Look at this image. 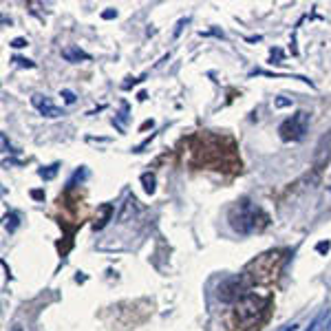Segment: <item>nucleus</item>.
Instances as JSON below:
<instances>
[{
  "instance_id": "nucleus-21",
  "label": "nucleus",
  "mask_w": 331,
  "mask_h": 331,
  "mask_svg": "<svg viewBox=\"0 0 331 331\" xmlns=\"http://www.w3.org/2000/svg\"><path fill=\"white\" fill-rule=\"evenodd\" d=\"M120 120L124 122H128V104H126V102H122V113H120Z\"/></svg>"
},
{
  "instance_id": "nucleus-13",
  "label": "nucleus",
  "mask_w": 331,
  "mask_h": 331,
  "mask_svg": "<svg viewBox=\"0 0 331 331\" xmlns=\"http://www.w3.org/2000/svg\"><path fill=\"white\" fill-rule=\"evenodd\" d=\"M58 168H60L58 163H53V166H47V168L38 170V174L44 179V181H49V179H53V177H55V174H58Z\"/></svg>"
},
{
  "instance_id": "nucleus-27",
  "label": "nucleus",
  "mask_w": 331,
  "mask_h": 331,
  "mask_svg": "<svg viewBox=\"0 0 331 331\" xmlns=\"http://www.w3.org/2000/svg\"><path fill=\"white\" fill-rule=\"evenodd\" d=\"M153 126H155V122H153V120H150V122H144V126H141V130H144V128H153Z\"/></svg>"
},
{
  "instance_id": "nucleus-1",
  "label": "nucleus",
  "mask_w": 331,
  "mask_h": 331,
  "mask_svg": "<svg viewBox=\"0 0 331 331\" xmlns=\"http://www.w3.org/2000/svg\"><path fill=\"white\" fill-rule=\"evenodd\" d=\"M227 221H230V227L239 234L247 236L254 234V232H263L265 227L269 226V216L261 210L256 203H252L250 199H241L232 206L230 214H227Z\"/></svg>"
},
{
  "instance_id": "nucleus-7",
  "label": "nucleus",
  "mask_w": 331,
  "mask_h": 331,
  "mask_svg": "<svg viewBox=\"0 0 331 331\" xmlns=\"http://www.w3.org/2000/svg\"><path fill=\"white\" fill-rule=\"evenodd\" d=\"M139 212V203H137V199H135V194H128L124 201V208H122V212L117 214V223H126V221H130L135 214Z\"/></svg>"
},
{
  "instance_id": "nucleus-3",
  "label": "nucleus",
  "mask_w": 331,
  "mask_h": 331,
  "mask_svg": "<svg viewBox=\"0 0 331 331\" xmlns=\"http://www.w3.org/2000/svg\"><path fill=\"white\" fill-rule=\"evenodd\" d=\"M283 252H267V254L259 256L256 261H252L250 265H247V269H245V276H247V280H250V285L254 283H269V280H274L276 276H279L280 267L285 265V259Z\"/></svg>"
},
{
  "instance_id": "nucleus-5",
  "label": "nucleus",
  "mask_w": 331,
  "mask_h": 331,
  "mask_svg": "<svg viewBox=\"0 0 331 331\" xmlns=\"http://www.w3.org/2000/svg\"><path fill=\"white\" fill-rule=\"evenodd\" d=\"M307 126H309V113L307 110H298L292 117L283 122L279 126V135L283 141H300L305 135H307Z\"/></svg>"
},
{
  "instance_id": "nucleus-8",
  "label": "nucleus",
  "mask_w": 331,
  "mask_h": 331,
  "mask_svg": "<svg viewBox=\"0 0 331 331\" xmlns=\"http://www.w3.org/2000/svg\"><path fill=\"white\" fill-rule=\"evenodd\" d=\"M60 53H62V58L67 60V62H73V64H77V62H88V60H91V55H88L87 51H82L80 47H64Z\"/></svg>"
},
{
  "instance_id": "nucleus-2",
  "label": "nucleus",
  "mask_w": 331,
  "mask_h": 331,
  "mask_svg": "<svg viewBox=\"0 0 331 331\" xmlns=\"http://www.w3.org/2000/svg\"><path fill=\"white\" fill-rule=\"evenodd\" d=\"M269 305H272V298L263 296V294H256V292H247L239 302H234V320L241 329L245 331H252L267 318L269 312ZM236 327V329H239Z\"/></svg>"
},
{
  "instance_id": "nucleus-20",
  "label": "nucleus",
  "mask_w": 331,
  "mask_h": 331,
  "mask_svg": "<svg viewBox=\"0 0 331 331\" xmlns=\"http://www.w3.org/2000/svg\"><path fill=\"white\" fill-rule=\"evenodd\" d=\"M27 44H29V42H27V38H14V40L9 42V47H14V49H24Z\"/></svg>"
},
{
  "instance_id": "nucleus-4",
  "label": "nucleus",
  "mask_w": 331,
  "mask_h": 331,
  "mask_svg": "<svg viewBox=\"0 0 331 331\" xmlns=\"http://www.w3.org/2000/svg\"><path fill=\"white\" fill-rule=\"evenodd\" d=\"M247 292H250V280H247V276H245V274H236V276H230V279H226L219 285L216 298H219L221 302L234 305V302H239Z\"/></svg>"
},
{
  "instance_id": "nucleus-28",
  "label": "nucleus",
  "mask_w": 331,
  "mask_h": 331,
  "mask_svg": "<svg viewBox=\"0 0 331 331\" xmlns=\"http://www.w3.org/2000/svg\"><path fill=\"white\" fill-rule=\"evenodd\" d=\"M11 331H22V327H20V325H16V327H14V329H11Z\"/></svg>"
},
{
  "instance_id": "nucleus-11",
  "label": "nucleus",
  "mask_w": 331,
  "mask_h": 331,
  "mask_svg": "<svg viewBox=\"0 0 331 331\" xmlns=\"http://www.w3.org/2000/svg\"><path fill=\"white\" fill-rule=\"evenodd\" d=\"M329 316H331V309H329V307L322 309V312L318 314L316 318H314V322L309 325V329H307V331H325V329L329 331L331 327H327V325H329Z\"/></svg>"
},
{
  "instance_id": "nucleus-6",
  "label": "nucleus",
  "mask_w": 331,
  "mask_h": 331,
  "mask_svg": "<svg viewBox=\"0 0 331 331\" xmlns=\"http://www.w3.org/2000/svg\"><path fill=\"white\" fill-rule=\"evenodd\" d=\"M31 104L38 108V113L42 117H49V120H55V117H62L64 110L60 106H55L47 95H34L31 97Z\"/></svg>"
},
{
  "instance_id": "nucleus-18",
  "label": "nucleus",
  "mask_w": 331,
  "mask_h": 331,
  "mask_svg": "<svg viewBox=\"0 0 331 331\" xmlns=\"http://www.w3.org/2000/svg\"><path fill=\"white\" fill-rule=\"evenodd\" d=\"M274 106H276V108H287V106H292V100H287V97H276Z\"/></svg>"
},
{
  "instance_id": "nucleus-22",
  "label": "nucleus",
  "mask_w": 331,
  "mask_h": 331,
  "mask_svg": "<svg viewBox=\"0 0 331 331\" xmlns=\"http://www.w3.org/2000/svg\"><path fill=\"white\" fill-rule=\"evenodd\" d=\"M102 18H104V20H113V18H117V9H106L104 14H102Z\"/></svg>"
},
{
  "instance_id": "nucleus-12",
  "label": "nucleus",
  "mask_w": 331,
  "mask_h": 331,
  "mask_svg": "<svg viewBox=\"0 0 331 331\" xmlns=\"http://www.w3.org/2000/svg\"><path fill=\"white\" fill-rule=\"evenodd\" d=\"M141 183H144V190L148 192V194H155V190H157V179H155V174L153 173H144L141 174Z\"/></svg>"
},
{
  "instance_id": "nucleus-23",
  "label": "nucleus",
  "mask_w": 331,
  "mask_h": 331,
  "mask_svg": "<svg viewBox=\"0 0 331 331\" xmlns=\"http://www.w3.org/2000/svg\"><path fill=\"white\" fill-rule=\"evenodd\" d=\"M2 148H5V153H16L14 148H11V144H7V135L2 133Z\"/></svg>"
},
{
  "instance_id": "nucleus-26",
  "label": "nucleus",
  "mask_w": 331,
  "mask_h": 331,
  "mask_svg": "<svg viewBox=\"0 0 331 331\" xmlns=\"http://www.w3.org/2000/svg\"><path fill=\"white\" fill-rule=\"evenodd\" d=\"M283 331H298V325H296V322H292V325H287Z\"/></svg>"
},
{
  "instance_id": "nucleus-17",
  "label": "nucleus",
  "mask_w": 331,
  "mask_h": 331,
  "mask_svg": "<svg viewBox=\"0 0 331 331\" xmlns=\"http://www.w3.org/2000/svg\"><path fill=\"white\" fill-rule=\"evenodd\" d=\"M84 177H87V168L77 170V173L73 174V179H71V181H69V188H73V186H75V181H84Z\"/></svg>"
},
{
  "instance_id": "nucleus-15",
  "label": "nucleus",
  "mask_w": 331,
  "mask_h": 331,
  "mask_svg": "<svg viewBox=\"0 0 331 331\" xmlns=\"http://www.w3.org/2000/svg\"><path fill=\"white\" fill-rule=\"evenodd\" d=\"M11 62L18 64V67H22V69H35V62H34V60H29V58H20V55H14V58H11Z\"/></svg>"
},
{
  "instance_id": "nucleus-10",
  "label": "nucleus",
  "mask_w": 331,
  "mask_h": 331,
  "mask_svg": "<svg viewBox=\"0 0 331 331\" xmlns=\"http://www.w3.org/2000/svg\"><path fill=\"white\" fill-rule=\"evenodd\" d=\"M113 203H104V206L100 208V216L95 219V223H93V230H104L106 226H108V221L110 216H113Z\"/></svg>"
},
{
  "instance_id": "nucleus-29",
  "label": "nucleus",
  "mask_w": 331,
  "mask_h": 331,
  "mask_svg": "<svg viewBox=\"0 0 331 331\" xmlns=\"http://www.w3.org/2000/svg\"><path fill=\"white\" fill-rule=\"evenodd\" d=\"M329 192H331V188H329Z\"/></svg>"
},
{
  "instance_id": "nucleus-9",
  "label": "nucleus",
  "mask_w": 331,
  "mask_h": 331,
  "mask_svg": "<svg viewBox=\"0 0 331 331\" xmlns=\"http://www.w3.org/2000/svg\"><path fill=\"white\" fill-rule=\"evenodd\" d=\"M331 159V144L325 148V141H322V137H320V141H318V146H316V157H314V166H316L318 170L325 166L327 161Z\"/></svg>"
},
{
  "instance_id": "nucleus-14",
  "label": "nucleus",
  "mask_w": 331,
  "mask_h": 331,
  "mask_svg": "<svg viewBox=\"0 0 331 331\" xmlns=\"http://www.w3.org/2000/svg\"><path fill=\"white\" fill-rule=\"evenodd\" d=\"M5 221H7V223H5L7 232H16V227H18V223H20V221H18V214H16V212H9V214L5 216Z\"/></svg>"
},
{
  "instance_id": "nucleus-19",
  "label": "nucleus",
  "mask_w": 331,
  "mask_h": 331,
  "mask_svg": "<svg viewBox=\"0 0 331 331\" xmlns=\"http://www.w3.org/2000/svg\"><path fill=\"white\" fill-rule=\"evenodd\" d=\"M329 250H331V243H329V241H320V243L316 245V252H318V254H327Z\"/></svg>"
},
{
  "instance_id": "nucleus-24",
  "label": "nucleus",
  "mask_w": 331,
  "mask_h": 331,
  "mask_svg": "<svg viewBox=\"0 0 331 331\" xmlns=\"http://www.w3.org/2000/svg\"><path fill=\"white\" fill-rule=\"evenodd\" d=\"M31 197L38 199V201H42V199H44V190H31Z\"/></svg>"
},
{
  "instance_id": "nucleus-16",
  "label": "nucleus",
  "mask_w": 331,
  "mask_h": 331,
  "mask_svg": "<svg viewBox=\"0 0 331 331\" xmlns=\"http://www.w3.org/2000/svg\"><path fill=\"white\" fill-rule=\"evenodd\" d=\"M60 97H62L67 104H75V100H77V95L73 91H69V88H62V91H60Z\"/></svg>"
},
{
  "instance_id": "nucleus-25",
  "label": "nucleus",
  "mask_w": 331,
  "mask_h": 331,
  "mask_svg": "<svg viewBox=\"0 0 331 331\" xmlns=\"http://www.w3.org/2000/svg\"><path fill=\"white\" fill-rule=\"evenodd\" d=\"M188 20H179V24H177V29H174V35H179V31H181V27L186 24Z\"/></svg>"
}]
</instances>
